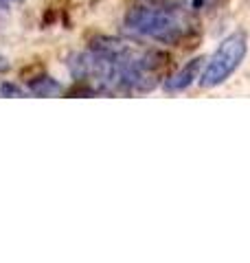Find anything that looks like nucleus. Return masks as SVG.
<instances>
[{
    "mask_svg": "<svg viewBox=\"0 0 250 263\" xmlns=\"http://www.w3.org/2000/svg\"><path fill=\"white\" fill-rule=\"evenodd\" d=\"M29 90H31V92H35L38 97H51V95L60 92L62 86L57 84L55 79H51V77H42L38 81H33V84L29 86Z\"/></svg>",
    "mask_w": 250,
    "mask_h": 263,
    "instance_id": "nucleus-4",
    "label": "nucleus"
},
{
    "mask_svg": "<svg viewBox=\"0 0 250 263\" xmlns=\"http://www.w3.org/2000/svg\"><path fill=\"white\" fill-rule=\"evenodd\" d=\"M202 68H204V60L202 57H195V60H191L189 64L182 66L178 72H173V75L165 81L163 88L167 92H182V90H187L195 79H200Z\"/></svg>",
    "mask_w": 250,
    "mask_h": 263,
    "instance_id": "nucleus-3",
    "label": "nucleus"
},
{
    "mask_svg": "<svg viewBox=\"0 0 250 263\" xmlns=\"http://www.w3.org/2000/svg\"><path fill=\"white\" fill-rule=\"evenodd\" d=\"M246 53H248L246 33L235 31V33H230V35H226L218 44V48L213 51V55L208 57L198 84L204 90H213L222 84H226V81L235 75V70L241 66V62L246 60Z\"/></svg>",
    "mask_w": 250,
    "mask_h": 263,
    "instance_id": "nucleus-2",
    "label": "nucleus"
},
{
    "mask_svg": "<svg viewBox=\"0 0 250 263\" xmlns=\"http://www.w3.org/2000/svg\"><path fill=\"white\" fill-rule=\"evenodd\" d=\"M123 27L132 35L149 40V42L178 46L191 35V31L195 29V22L182 9L140 5V7H132L125 13Z\"/></svg>",
    "mask_w": 250,
    "mask_h": 263,
    "instance_id": "nucleus-1",
    "label": "nucleus"
}]
</instances>
